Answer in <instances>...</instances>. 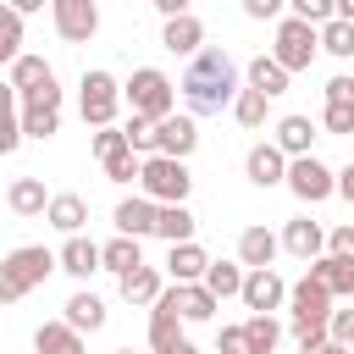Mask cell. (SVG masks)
<instances>
[{
    "instance_id": "f5cc1de1",
    "label": "cell",
    "mask_w": 354,
    "mask_h": 354,
    "mask_svg": "<svg viewBox=\"0 0 354 354\" xmlns=\"http://www.w3.org/2000/svg\"><path fill=\"white\" fill-rule=\"evenodd\" d=\"M337 194H343V199H348V205H354V160H348V166H343V171H337Z\"/></svg>"
},
{
    "instance_id": "7c38bea8",
    "label": "cell",
    "mask_w": 354,
    "mask_h": 354,
    "mask_svg": "<svg viewBox=\"0 0 354 354\" xmlns=\"http://www.w3.org/2000/svg\"><path fill=\"white\" fill-rule=\"evenodd\" d=\"M288 310H293V321H332V293L304 271V277L288 288Z\"/></svg>"
},
{
    "instance_id": "30bf717a",
    "label": "cell",
    "mask_w": 354,
    "mask_h": 354,
    "mask_svg": "<svg viewBox=\"0 0 354 354\" xmlns=\"http://www.w3.org/2000/svg\"><path fill=\"white\" fill-rule=\"evenodd\" d=\"M282 304H288V282L277 277V266L243 277V310H249V315H271V310H282Z\"/></svg>"
},
{
    "instance_id": "ac0fdd59",
    "label": "cell",
    "mask_w": 354,
    "mask_h": 354,
    "mask_svg": "<svg viewBox=\"0 0 354 354\" xmlns=\"http://www.w3.org/2000/svg\"><path fill=\"white\" fill-rule=\"evenodd\" d=\"M160 44H166L171 55H188V61H194V55L205 50V22H199L194 11H188V17H171V22L160 28Z\"/></svg>"
},
{
    "instance_id": "db71d44e",
    "label": "cell",
    "mask_w": 354,
    "mask_h": 354,
    "mask_svg": "<svg viewBox=\"0 0 354 354\" xmlns=\"http://www.w3.org/2000/svg\"><path fill=\"white\" fill-rule=\"evenodd\" d=\"M6 6H11V11H22V17H28V11H39V6H44V0H6Z\"/></svg>"
},
{
    "instance_id": "1f68e13d",
    "label": "cell",
    "mask_w": 354,
    "mask_h": 354,
    "mask_svg": "<svg viewBox=\"0 0 354 354\" xmlns=\"http://www.w3.org/2000/svg\"><path fill=\"white\" fill-rule=\"evenodd\" d=\"M155 238H166V243H194V210H188V205H160Z\"/></svg>"
},
{
    "instance_id": "74e56055",
    "label": "cell",
    "mask_w": 354,
    "mask_h": 354,
    "mask_svg": "<svg viewBox=\"0 0 354 354\" xmlns=\"http://www.w3.org/2000/svg\"><path fill=\"white\" fill-rule=\"evenodd\" d=\"M133 144H127V133L122 127H94V160L105 166V160H116V155H127Z\"/></svg>"
},
{
    "instance_id": "d4e9b609",
    "label": "cell",
    "mask_w": 354,
    "mask_h": 354,
    "mask_svg": "<svg viewBox=\"0 0 354 354\" xmlns=\"http://www.w3.org/2000/svg\"><path fill=\"white\" fill-rule=\"evenodd\" d=\"M116 288H122L127 304H155V299L166 293V271H160V266H138V271H127Z\"/></svg>"
},
{
    "instance_id": "8fae6325",
    "label": "cell",
    "mask_w": 354,
    "mask_h": 354,
    "mask_svg": "<svg viewBox=\"0 0 354 354\" xmlns=\"http://www.w3.org/2000/svg\"><path fill=\"white\" fill-rule=\"evenodd\" d=\"M288 155L277 149V138H266V144H254L249 155H243V177L254 183V188H277V183H288Z\"/></svg>"
},
{
    "instance_id": "6da1fadb",
    "label": "cell",
    "mask_w": 354,
    "mask_h": 354,
    "mask_svg": "<svg viewBox=\"0 0 354 354\" xmlns=\"http://www.w3.org/2000/svg\"><path fill=\"white\" fill-rule=\"evenodd\" d=\"M177 94H183L188 116H221V111H232V100L243 94L238 61H232L221 44H205V50L188 61V72L177 77Z\"/></svg>"
},
{
    "instance_id": "484cf974",
    "label": "cell",
    "mask_w": 354,
    "mask_h": 354,
    "mask_svg": "<svg viewBox=\"0 0 354 354\" xmlns=\"http://www.w3.org/2000/svg\"><path fill=\"white\" fill-rule=\"evenodd\" d=\"M33 348H39V354H88V348H83V332L66 326V321H44V326L33 332Z\"/></svg>"
},
{
    "instance_id": "52a82bcc",
    "label": "cell",
    "mask_w": 354,
    "mask_h": 354,
    "mask_svg": "<svg viewBox=\"0 0 354 354\" xmlns=\"http://www.w3.org/2000/svg\"><path fill=\"white\" fill-rule=\"evenodd\" d=\"M288 194H293L299 205H321V199L337 194V171H332L326 160H315V155H299V160L288 166Z\"/></svg>"
},
{
    "instance_id": "4dcf8cb0",
    "label": "cell",
    "mask_w": 354,
    "mask_h": 354,
    "mask_svg": "<svg viewBox=\"0 0 354 354\" xmlns=\"http://www.w3.org/2000/svg\"><path fill=\"white\" fill-rule=\"evenodd\" d=\"M243 277H249V266H232V260H210V271H205V288H210L216 299H243Z\"/></svg>"
},
{
    "instance_id": "83f0119b",
    "label": "cell",
    "mask_w": 354,
    "mask_h": 354,
    "mask_svg": "<svg viewBox=\"0 0 354 354\" xmlns=\"http://www.w3.org/2000/svg\"><path fill=\"white\" fill-rule=\"evenodd\" d=\"M288 77H293V72H288L277 55H254V61H249V88H260V94H271V100L288 94Z\"/></svg>"
},
{
    "instance_id": "e0dca14e",
    "label": "cell",
    "mask_w": 354,
    "mask_h": 354,
    "mask_svg": "<svg viewBox=\"0 0 354 354\" xmlns=\"http://www.w3.org/2000/svg\"><path fill=\"white\" fill-rule=\"evenodd\" d=\"M277 249H282V238L271 227H243L238 232V266H249V271H266L277 260Z\"/></svg>"
},
{
    "instance_id": "680465c9",
    "label": "cell",
    "mask_w": 354,
    "mask_h": 354,
    "mask_svg": "<svg viewBox=\"0 0 354 354\" xmlns=\"http://www.w3.org/2000/svg\"><path fill=\"white\" fill-rule=\"evenodd\" d=\"M111 354H133V348H111Z\"/></svg>"
},
{
    "instance_id": "8992f818",
    "label": "cell",
    "mask_w": 354,
    "mask_h": 354,
    "mask_svg": "<svg viewBox=\"0 0 354 354\" xmlns=\"http://www.w3.org/2000/svg\"><path fill=\"white\" fill-rule=\"evenodd\" d=\"M315 50H321V28H315V22H304V17H282V22H277L271 55H277L288 72H310Z\"/></svg>"
},
{
    "instance_id": "7dc6e473",
    "label": "cell",
    "mask_w": 354,
    "mask_h": 354,
    "mask_svg": "<svg viewBox=\"0 0 354 354\" xmlns=\"http://www.w3.org/2000/svg\"><path fill=\"white\" fill-rule=\"evenodd\" d=\"M282 6H288V0H243V17H254V22H282Z\"/></svg>"
},
{
    "instance_id": "4fadbf2b",
    "label": "cell",
    "mask_w": 354,
    "mask_h": 354,
    "mask_svg": "<svg viewBox=\"0 0 354 354\" xmlns=\"http://www.w3.org/2000/svg\"><path fill=\"white\" fill-rule=\"evenodd\" d=\"M116 232H127V238H149L155 227H160V205L149 199V194H133V199H122L116 205Z\"/></svg>"
},
{
    "instance_id": "4316f807",
    "label": "cell",
    "mask_w": 354,
    "mask_h": 354,
    "mask_svg": "<svg viewBox=\"0 0 354 354\" xmlns=\"http://www.w3.org/2000/svg\"><path fill=\"white\" fill-rule=\"evenodd\" d=\"M310 144H315V122H310V116H282V122H277V149H282L288 160L310 155Z\"/></svg>"
},
{
    "instance_id": "f1b7e54d",
    "label": "cell",
    "mask_w": 354,
    "mask_h": 354,
    "mask_svg": "<svg viewBox=\"0 0 354 354\" xmlns=\"http://www.w3.org/2000/svg\"><path fill=\"white\" fill-rule=\"evenodd\" d=\"M138 266H149V260H144V249H138V238L116 232V238L105 243V271H111V277L122 282V277H127V271H138Z\"/></svg>"
},
{
    "instance_id": "5b68a950",
    "label": "cell",
    "mask_w": 354,
    "mask_h": 354,
    "mask_svg": "<svg viewBox=\"0 0 354 354\" xmlns=\"http://www.w3.org/2000/svg\"><path fill=\"white\" fill-rule=\"evenodd\" d=\"M138 188H144L155 205H188V188H194V177H188V160L149 155V160H144V177H138Z\"/></svg>"
},
{
    "instance_id": "9f6ffc18",
    "label": "cell",
    "mask_w": 354,
    "mask_h": 354,
    "mask_svg": "<svg viewBox=\"0 0 354 354\" xmlns=\"http://www.w3.org/2000/svg\"><path fill=\"white\" fill-rule=\"evenodd\" d=\"M321 354H354V348H348V343H326Z\"/></svg>"
},
{
    "instance_id": "681fc988",
    "label": "cell",
    "mask_w": 354,
    "mask_h": 354,
    "mask_svg": "<svg viewBox=\"0 0 354 354\" xmlns=\"http://www.w3.org/2000/svg\"><path fill=\"white\" fill-rule=\"evenodd\" d=\"M326 326H332V343H348L354 348V310H332Z\"/></svg>"
},
{
    "instance_id": "836d02e7",
    "label": "cell",
    "mask_w": 354,
    "mask_h": 354,
    "mask_svg": "<svg viewBox=\"0 0 354 354\" xmlns=\"http://www.w3.org/2000/svg\"><path fill=\"white\" fill-rule=\"evenodd\" d=\"M266 105H271V94L243 88V94L232 100V122H238V127H266Z\"/></svg>"
},
{
    "instance_id": "bcb514c9",
    "label": "cell",
    "mask_w": 354,
    "mask_h": 354,
    "mask_svg": "<svg viewBox=\"0 0 354 354\" xmlns=\"http://www.w3.org/2000/svg\"><path fill=\"white\" fill-rule=\"evenodd\" d=\"M17 105H50V111H61V83H55V77L39 83L33 94H17Z\"/></svg>"
},
{
    "instance_id": "3957f363",
    "label": "cell",
    "mask_w": 354,
    "mask_h": 354,
    "mask_svg": "<svg viewBox=\"0 0 354 354\" xmlns=\"http://www.w3.org/2000/svg\"><path fill=\"white\" fill-rule=\"evenodd\" d=\"M122 94H127V105H133L138 116H149V122H166V116L177 111V83H171L160 66H133V77L122 83Z\"/></svg>"
},
{
    "instance_id": "ba28073f",
    "label": "cell",
    "mask_w": 354,
    "mask_h": 354,
    "mask_svg": "<svg viewBox=\"0 0 354 354\" xmlns=\"http://www.w3.org/2000/svg\"><path fill=\"white\" fill-rule=\"evenodd\" d=\"M50 17H55V33L66 44H88L100 33V6L94 0H50Z\"/></svg>"
},
{
    "instance_id": "7402d4cb",
    "label": "cell",
    "mask_w": 354,
    "mask_h": 354,
    "mask_svg": "<svg viewBox=\"0 0 354 354\" xmlns=\"http://www.w3.org/2000/svg\"><path fill=\"white\" fill-rule=\"evenodd\" d=\"M310 277L332 293V299H354V260H337V254H321L310 260Z\"/></svg>"
},
{
    "instance_id": "44dd1931",
    "label": "cell",
    "mask_w": 354,
    "mask_h": 354,
    "mask_svg": "<svg viewBox=\"0 0 354 354\" xmlns=\"http://www.w3.org/2000/svg\"><path fill=\"white\" fill-rule=\"evenodd\" d=\"M183 326H188V321H183L177 310L149 304V354H171L177 343H188V337H183Z\"/></svg>"
},
{
    "instance_id": "60d3db41",
    "label": "cell",
    "mask_w": 354,
    "mask_h": 354,
    "mask_svg": "<svg viewBox=\"0 0 354 354\" xmlns=\"http://www.w3.org/2000/svg\"><path fill=\"white\" fill-rule=\"evenodd\" d=\"M105 177H111V183H133V177H144V155H138V149H127V155L105 160Z\"/></svg>"
},
{
    "instance_id": "f35d334b",
    "label": "cell",
    "mask_w": 354,
    "mask_h": 354,
    "mask_svg": "<svg viewBox=\"0 0 354 354\" xmlns=\"http://www.w3.org/2000/svg\"><path fill=\"white\" fill-rule=\"evenodd\" d=\"M293 343H299L304 354H321V348L332 343V326H326V321H293Z\"/></svg>"
},
{
    "instance_id": "e575fe53",
    "label": "cell",
    "mask_w": 354,
    "mask_h": 354,
    "mask_svg": "<svg viewBox=\"0 0 354 354\" xmlns=\"http://www.w3.org/2000/svg\"><path fill=\"white\" fill-rule=\"evenodd\" d=\"M22 111V133L28 138H55L61 133V111H50V105H17Z\"/></svg>"
},
{
    "instance_id": "11a10c76",
    "label": "cell",
    "mask_w": 354,
    "mask_h": 354,
    "mask_svg": "<svg viewBox=\"0 0 354 354\" xmlns=\"http://www.w3.org/2000/svg\"><path fill=\"white\" fill-rule=\"evenodd\" d=\"M337 17H343V22H354V0H337Z\"/></svg>"
},
{
    "instance_id": "b9f144b4",
    "label": "cell",
    "mask_w": 354,
    "mask_h": 354,
    "mask_svg": "<svg viewBox=\"0 0 354 354\" xmlns=\"http://www.w3.org/2000/svg\"><path fill=\"white\" fill-rule=\"evenodd\" d=\"M321 127L337 133V138H354V105H326L321 111Z\"/></svg>"
},
{
    "instance_id": "c3c4849f",
    "label": "cell",
    "mask_w": 354,
    "mask_h": 354,
    "mask_svg": "<svg viewBox=\"0 0 354 354\" xmlns=\"http://www.w3.org/2000/svg\"><path fill=\"white\" fill-rule=\"evenodd\" d=\"M326 105H354V77H348V72H337V77L326 83Z\"/></svg>"
},
{
    "instance_id": "2e32d148",
    "label": "cell",
    "mask_w": 354,
    "mask_h": 354,
    "mask_svg": "<svg viewBox=\"0 0 354 354\" xmlns=\"http://www.w3.org/2000/svg\"><path fill=\"white\" fill-rule=\"evenodd\" d=\"M282 249H288V254H299L304 266H310V260H321V254H326V232H321V221L293 216V221L282 227Z\"/></svg>"
},
{
    "instance_id": "5bb4252c",
    "label": "cell",
    "mask_w": 354,
    "mask_h": 354,
    "mask_svg": "<svg viewBox=\"0 0 354 354\" xmlns=\"http://www.w3.org/2000/svg\"><path fill=\"white\" fill-rule=\"evenodd\" d=\"M61 271L66 277H77V282H88L94 271H105V243H94V238H66L61 243Z\"/></svg>"
},
{
    "instance_id": "277c9868",
    "label": "cell",
    "mask_w": 354,
    "mask_h": 354,
    "mask_svg": "<svg viewBox=\"0 0 354 354\" xmlns=\"http://www.w3.org/2000/svg\"><path fill=\"white\" fill-rule=\"evenodd\" d=\"M122 83L105 72V66H88L83 72V83H77V111H83V122L88 127H116V111H122Z\"/></svg>"
},
{
    "instance_id": "d590c367",
    "label": "cell",
    "mask_w": 354,
    "mask_h": 354,
    "mask_svg": "<svg viewBox=\"0 0 354 354\" xmlns=\"http://www.w3.org/2000/svg\"><path fill=\"white\" fill-rule=\"evenodd\" d=\"M122 133H127V144H133L144 160H149V155H160V133H155V122H149V116H138V111H133V116L122 122Z\"/></svg>"
},
{
    "instance_id": "d6986e66",
    "label": "cell",
    "mask_w": 354,
    "mask_h": 354,
    "mask_svg": "<svg viewBox=\"0 0 354 354\" xmlns=\"http://www.w3.org/2000/svg\"><path fill=\"white\" fill-rule=\"evenodd\" d=\"M205 271H210V254L199 243H171L166 249V277L171 282H205Z\"/></svg>"
},
{
    "instance_id": "ab89813d",
    "label": "cell",
    "mask_w": 354,
    "mask_h": 354,
    "mask_svg": "<svg viewBox=\"0 0 354 354\" xmlns=\"http://www.w3.org/2000/svg\"><path fill=\"white\" fill-rule=\"evenodd\" d=\"M288 17H304V22L326 28V22L337 17V0H288Z\"/></svg>"
},
{
    "instance_id": "ffe728a7",
    "label": "cell",
    "mask_w": 354,
    "mask_h": 354,
    "mask_svg": "<svg viewBox=\"0 0 354 354\" xmlns=\"http://www.w3.org/2000/svg\"><path fill=\"white\" fill-rule=\"evenodd\" d=\"M61 321L77 326V332H100V326H105V299L88 293V288H77V293L61 304Z\"/></svg>"
},
{
    "instance_id": "603a6c76",
    "label": "cell",
    "mask_w": 354,
    "mask_h": 354,
    "mask_svg": "<svg viewBox=\"0 0 354 354\" xmlns=\"http://www.w3.org/2000/svg\"><path fill=\"white\" fill-rule=\"evenodd\" d=\"M50 199H55V194H44V183H39V177H11V188H6L11 216H44V210H50Z\"/></svg>"
},
{
    "instance_id": "cb8c5ba5",
    "label": "cell",
    "mask_w": 354,
    "mask_h": 354,
    "mask_svg": "<svg viewBox=\"0 0 354 354\" xmlns=\"http://www.w3.org/2000/svg\"><path fill=\"white\" fill-rule=\"evenodd\" d=\"M44 221H50L55 232L77 238V232H83V221H88V199H83V194H55V199H50V210H44Z\"/></svg>"
},
{
    "instance_id": "816d5d0a",
    "label": "cell",
    "mask_w": 354,
    "mask_h": 354,
    "mask_svg": "<svg viewBox=\"0 0 354 354\" xmlns=\"http://www.w3.org/2000/svg\"><path fill=\"white\" fill-rule=\"evenodd\" d=\"M149 6H155L166 22H171V17H188V0H149Z\"/></svg>"
},
{
    "instance_id": "9a60e30c",
    "label": "cell",
    "mask_w": 354,
    "mask_h": 354,
    "mask_svg": "<svg viewBox=\"0 0 354 354\" xmlns=\"http://www.w3.org/2000/svg\"><path fill=\"white\" fill-rule=\"evenodd\" d=\"M155 133H160V155H171V160H188L194 149H199V127H194V116L183 111H171L166 122H155Z\"/></svg>"
},
{
    "instance_id": "f6af8a7d",
    "label": "cell",
    "mask_w": 354,
    "mask_h": 354,
    "mask_svg": "<svg viewBox=\"0 0 354 354\" xmlns=\"http://www.w3.org/2000/svg\"><path fill=\"white\" fill-rule=\"evenodd\" d=\"M326 254L354 260V221H343V227H332V232H326Z\"/></svg>"
},
{
    "instance_id": "8d00e7d4",
    "label": "cell",
    "mask_w": 354,
    "mask_h": 354,
    "mask_svg": "<svg viewBox=\"0 0 354 354\" xmlns=\"http://www.w3.org/2000/svg\"><path fill=\"white\" fill-rule=\"evenodd\" d=\"M321 50H326V55H337V61H354V22L332 17V22L321 28Z\"/></svg>"
},
{
    "instance_id": "7bdbcfd3",
    "label": "cell",
    "mask_w": 354,
    "mask_h": 354,
    "mask_svg": "<svg viewBox=\"0 0 354 354\" xmlns=\"http://www.w3.org/2000/svg\"><path fill=\"white\" fill-rule=\"evenodd\" d=\"M0 55H6V61L28 55V50H22V11H11V6H6V44H0Z\"/></svg>"
},
{
    "instance_id": "6f0895ef",
    "label": "cell",
    "mask_w": 354,
    "mask_h": 354,
    "mask_svg": "<svg viewBox=\"0 0 354 354\" xmlns=\"http://www.w3.org/2000/svg\"><path fill=\"white\" fill-rule=\"evenodd\" d=\"M171 354H205V348H194V343H177V348H171Z\"/></svg>"
},
{
    "instance_id": "7a4b0ae2",
    "label": "cell",
    "mask_w": 354,
    "mask_h": 354,
    "mask_svg": "<svg viewBox=\"0 0 354 354\" xmlns=\"http://www.w3.org/2000/svg\"><path fill=\"white\" fill-rule=\"evenodd\" d=\"M50 271H61V249H44V243H17L6 260H0V299L17 304L28 299Z\"/></svg>"
},
{
    "instance_id": "ee69618b",
    "label": "cell",
    "mask_w": 354,
    "mask_h": 354,
    "mask_svg": "<svg viewBox=\"0 0 354 354\" xmlns=\"http://www.w3.org/2000/svg\"><path fill=\"white\" fill-rule=\"evenodd\" d=\"M216 354H249V332H243V321L216 332Z\"/></svg>"
},
{
    "instance_id": "d6a6232c",
    "label": "cell",
    "mask_w": 354,
    "mask_h": 354,
    "mask_svg": "<svg viewBox=\"0 0 354 354\" xmlns=\"http://www.w3.org/2000/svg\"><path fill=\"white\" fill-rule=\"evenodd\" d=\"M243 332H249V354H271V348L282 343V321H277V315H249Z\"/></svg>"
},
{
    "instance_id": "f546056e",
    "label": "cell",
    "mask_w": 354,
    "mask_h": 354,
    "mask_svg": "<svg viewBox=\"0 0 354 354\" xmlns=\"http://www.w3.org/2000/svg\"><path fill=\"white\" fill-rule=\"evenodd\" d=\"M55 77V66L44 61V55H17L11 61V94H33L39 83H50Z\"/></svg>"
},
{
    "instance_id": "9c48e42d",
    "label": "cell",
    "mask_w": 354,
    "mask_h": 354,
    "mask_svg": "<svg viewBox=\"0 0 354 354\" xmlns=\"http://www.w3.org/2000/svg\"><path fill=\"white\" fill-rule=\"evenodd\" d=\"M155 304H166V310H177L183 321H210V315L221 310V299H216V293H210L205 282H171V288H166V293H160Z\"/></svg>"
},
{
    "instance_id": "f907efd6",
    "label": "cell",
    "mask_w": 354,
    "mask_h": 354,
    "mask_svg": "<svg viewBox=\"0 0 354 354\" xmlns=\"http://www.w3.org/2000/svg\"><path fill=\"white\" fill-rule=\"evenodd\" d=\"M22 138H28V133H22V116H17V122H11V127H6V133H0V149H6V155H11V149H17V144H22Z\"/></svg>"
}]
</instances>
